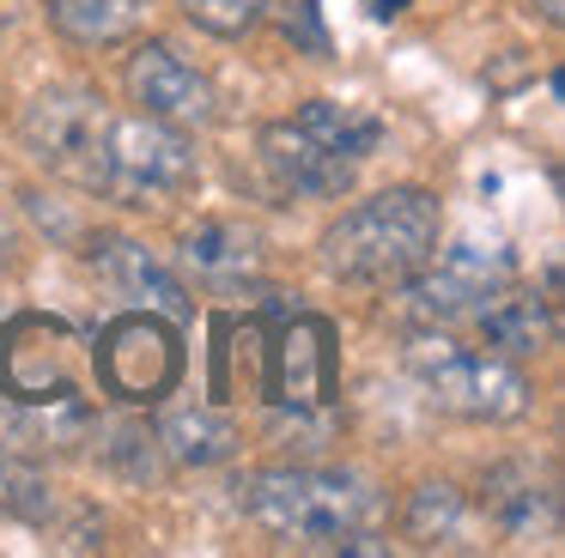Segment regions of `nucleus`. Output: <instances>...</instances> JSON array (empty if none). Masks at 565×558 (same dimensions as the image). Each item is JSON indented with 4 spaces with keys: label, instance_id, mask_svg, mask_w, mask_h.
I'll use <instances>...</instances> for the list:
<instances>
[{
    "label": "nucleus",
    "instance_id": "obj_1",
    "mask_svg": "<svg viewBox=\"0 0 565 558\" xmlns=\"http://www.w3.org/2000/svg\"><path fill=\"white\" fill-rule=\"evenodd\" d=\"M438 230L444 218L426 189H383L322 230V267L341 286H359V291L407 286L431 261Z\"/></svg>",
    "mask_w": 565,
    "mask_h": 558
},
{
    "label": "nucleus",
    "instance_id": "obj_2",
    "mask_svg": "<svg viewBox=\"0 0 565 558\" xmlns=\"http://www.w3.org/2000/svg\"><path fill=\"white\" fill-rule=\"evenodd\" d=\"M237 504L268 534L310 552H329L341 534L383 516V492L347 468H262L237 480Z\"/></svg>",
    "mask_w": 565,
    "mask_h": 558
},
{
    "label": "nucleus",
    "instance_id": "obj_3",
    "mask_svg": "<svg viewBox=\"0 0 565 558\" xmlns=\"http://www.w3.org/2000/svg\"><path fill=\"white\" fill-rule=\"evenodd\" d=\"M110 133L116 116L92 85H50L25 104L19 116V140L38 158L50 176L74 182L86 194H104V176H110Z\"/></svg>",
    "mask_w": 565,
    "mask_h": 558
},
{
    "label": "nucleus",
    "instance_id": "obj_4",
    "mask_svg": "<svg viewBox=\"0 0 565 558\" xmlns=\"http://www.w3.org/2000/svg\"><path fill=\"white\" fill-rule=\"evenodd\" d=\"M249 346L262 364V395L274 407H329L334 383H341V358H334V328L310 310H286L268 303V315H249Z\"/></svg>",
    "mask_w": 565,
    "mask_h": 558
},
{
    "label": "nucleus",
    "instance_id": "obj_5",
    "mask_svg": "<svg viewBox=\"0 0 565 558\" xmlns=\"http://www.w3.org/2000/svg\"><path fill=\"white\" fill-rule=\"evenodd\" d=\"M407 364H414L419 388L431 395V407L456 412V419H516L529 407V376L516 371L499 352H475L456 346L450 334H414L407 346Z\"/></svg>",
    "mask_w": 565,
    "mask_h": 558
},
{
    "label": "nucleus",
    "instance_id": "obj_6",
    "mask_svg": "<svg viewBox=\"0 0 565 558\" xmlns=\"http://www.w3.org/2000/svg\"><path fill=\"white\" fill-rule=\"evenodd\" d=\"M86 383V340L62 315H7L0 322V395L13 407H50L74 400Z\"/></svg>",
    "mask_w": 565,
    "mask_h": 558
},
{
    "label": "nucleus",
    "instance_id": "obj_7",
    "mask_svg": "<svg viewBox=\"0 0 565 558\" xmlns=\"http://www.w3.org/2000/svg\"><path fill=\"white\" fill-rule=\"evenodd\" d=\"M92 364H98V383L122 407H159L183 383V334L159 310L116 315L98 334V346H92Z\"/></svg>",
    "mask_w": 565,
    "mask_h": 558
},
{
    "label": "nucleus",
    "instance_id": "obj_8",
    "mask_svg": "<svg viewBox=\"0 0 565 558\" xmlns=\"http://www.w3.org/2000/svg\"><path fill=\"white\" fill-rule=\"evenodd\" d=\"M195 182V146L177 121L159 116H135L116 121L110 133V176H104V194L122 206H159L171 194H183Z\"/></svg>",
    "mask_w": 565,
    "mask_h": 558
},
{
    "label": "nucleus",
    "instance_id": "obj_9",
    "mask_svg": "<svg viewBox=\"0 0 565 558\" xmlns=\"http://www.w3.org/2000/svg\"><path fill=\"white\" fill-rule=\"evenodd\" d=\"M516 279V255L499 243H456V249H431V261L419 267L407 286H414V310L426 322H462L475 315L492 291H504Z\"/></svg>",
    "mask_w": 565,
    "mask_h": 558
},
{
    "label": "nucleus",
    "instance_id": "obj_10",
    "mask_svg": "<svg viewBox=\"0 0 565 558\" xmlns=\"http://www.w3.org/2000/svg\"><path fill=\"white\" fill-rule=\"evenodd\" d=\"M128 97L140 104V116L177 121V128H207L220 116V97H213V79L195 73L171 43H140L122 67Z\"/></svg>",
    "mask_w": 565,
    "mask_h": 558
},
{
    "label": "nucleus",
    "instance_id": "obj_11",
    "mask_svg": "<svg viewBox=\"0 0 565 558\" xmlns=\"http://www.w3.org/2000/svg\"><path fill=\"white\" fill-rule=\"evenodd\" d=\"M177 261H183L189 279H201L220 298H237V291L262 286V243L244 225H232V218H201V225H189L183 243H177Z\"/></svg>",
    "mask_w": 565,
    "mask_h": 558
},
{
    "label": "nucleus",
    "instance_id": "obj_12",
    "mask_svg": "<svg viewBox=\"0 0 565 558\" xmlns=\"http://www.w3.org/2000/svg\"><path fill=\"white\" fill-rule=\"evenodd\" d=\"M256 146H262V164L274 170V182H280L286 194L341 201V194L353 189V164H347L341 152H329V146H317L298 121H268Z\"/></svg>",
    "mask_w": 565,
    "mask_h": 558
},
{
    "label": "nucleus",
    "instance_id": "obj_13",
    "mask_svg": "<svg viewBox=\"0 0 565 558\" xmlns=\"http://www.w3.org/2000/svg\"><path fill=\"white\" fill-rule=\"evenodd\" d=\"M92 261H98V273L110 279L116 291H128V298L147 303V310L171 315V322H189V315H195V291H189L183 273H177L171 261H159L147 243L98 237V243H92Z\"/></svg>",
    "mask_w": 565,
    "mask_h": 558
},
{
    "label": "nucleus",
    "instance_id": "obj_14",
    "mask_svg": "<svg viewBox=\"0 0 565 558\" xmlns=\"http://www.w3.org/2000/svg\"><path fill=\"white\" fill-rule=\"evenodd\" d=\"M480 509L499 534L511 540H535V534L559 528V492L553 480H541L529 461H499V468L480 480Z\"/></svg>",
    "mask_w": 565,
    "mask_h": 558
},
{
    "label": "nucleus",
    "instance_id": "obj_15",
    "mask_svg": "<svg viewBox=\"0 0 565 558\" xmlns=\"http://www.w3.org/2000/svg\"><path fill=\"white\" fill-rule=\"evenodd\" d=\"M475 334L487 340V352L499 358H529V352H547L559 322H553V298H535V291H516V279L504 291H492L475 315Z\"/></svg>",
    "mask_w": 565,
    "mask_h": 558
},
{
    "label": "nucleus",
    "instance_id": "obj_16",
    "mask_svg": "<svg viewBox=\"0 0 565 558\" xmlns=\"http://www.w3.org/2000/svg\"><path fill=\"white\" fill-rule=\"evenodd\" d=\"M159 443H164V461H177V468H220V461L237 455L244 437L220 407H177L159 425Z\"/></svg>",
    "mask_w": 565,
    "mask_h": 558
},
{
    "label": "nucleus",
    "instance_id": "obj_17",
    "mask_svg": "<svg viewBox=\"0 0 565 558\" xmlns=\"http://www.w3.org/2000/svg\"><path fill=\"white\" fill-rule=\"evenodd\" d=\"M298 128L310 133L317 146H329V152H341L347 164H359V158H371L383 146V116L365 104H341V97H310L305 109H298Z\"/></svg>",
    "mask_w": 565,
    "mask_h": 558
},
{
    "label": "nucleus",
    "instance_id": "obj_18",
    "mask_svg": "<svg viewBox=\"0 0 565 558\" xmlns=\"http://www.w3.org/2000/svg\"><path fill=\"white\" fill-rule=\"evenodd\" d=\"M43 12H50L55 36H67V43L110 49V43H122V36H135L147 0H50Z\"/></svg>",
    "mask_w": 565,
    "mask_h": 558
},
{
    "label": "nucleus",
    "instance_id": "obj_19",
    "mask_svg": "<svg viewBox=\"0 0 565 558\" xmlns=\"http://www.w3.org/2000/svg\"><path fill=\"white\" fill-rule=\"evenodd\" d=\"M402 534L414 546H426V552H456L468 534V497L456 492V485H419L414 497H407V516H402Z\"/></svg>",
    "mask_w": 565,
    "mask_h": 558
},
{
    "label": "nucleus",
    "instance_id": "obj_20",
    "mask_svg": "<svg viewBox=\"0 0 565 558\" xmlns=\"http://www.w3.org/2000/svg\"><path fill=\"white\" fill-rule=\"evenodd\" d=\"M98 455L104 468H116L122 480H159L164 473V443L152 425H98Z\"/></svg>",
    "mask_w": 565,
    "mask_h": 558
},
{
    "label": "nucleus",
    "instance_id": "obj_21",
    "mask_svg": "<svg viewBox=\"0 0 565 558\" xmlns=\"http://www.w3.org/2000/svg\"><path fill=\"white\" fill-rule=\"evenodd\" d=\"M55 497L43 485V473L19 455L13 443H0V516H19V522H50Z\"/></svg>",
    "mask_w": 565,
    "mask_h": 558
},
{
    "label": "nucleus",
    "instance_id": "obj_22",
    "mask_svg": "<svg viewBox=\"0 0 565 558\" xmlns=\"http://www.w3.org/2000/svg\"><path fill=\"white\" fill-rule=\"evenodd\" d=\"M268 0H183V19L201 24L207 36H244L262 24Z\"/></svg>",
    "mask_w": 565,
    "mask_h": 558
},
{
    "label": "nucleus",
    "instance_id": "obj_23",
    "mask_svg": "<svg viewBox=\"0 0 565 558\" xmlns=\"http://www.w3.org/2000/svg\"><path fill=\"white\" fill-rule=\"evenodd\" d=\"M280 31H286V43L305 49V55H329V31H322L317 0H292V7L280 12Z\"/></svg>",
    "mask_w": 565,
    "mask_h": 558
},
{
    "label": "nucleus",
    "instance_id": "obj_24",
    "mask_svg": "<svg viewBox=\"0 0 565 558\" xmlns=\"http://www.w3.org/2000/svg\"><path fill=\"white\" fill-rule=\"evenodd\" d=\"M359 7H365L371 19H402V12L414 7V0H359Z\"/></svg>",
    "mask_w": 565,
    "mask_h": 558
},
{
    "label": "nucleus",
    "instance_id": "obj_25",
    "mask_svg": "<svg viewBox=\"0 0 565 558\" xmlns=\"http://www.w3.org/2000/svg\"><path fill=\"white\" fill-rule=\"evenodd\" d=\"M523 7H529V12H541L547 24H559V19H565V0H523Z\"/></svg>",
    "mask_w": 565,
    "mask_h": 558
}]
</instances>
